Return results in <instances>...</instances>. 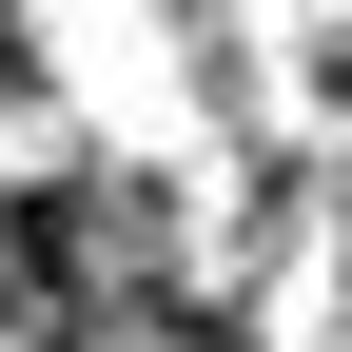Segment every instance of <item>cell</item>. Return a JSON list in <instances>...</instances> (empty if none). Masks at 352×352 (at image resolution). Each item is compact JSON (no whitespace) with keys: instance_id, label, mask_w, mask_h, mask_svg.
Wrapping results in <instances>:
<instances>
[{"instance_id":"3957f363","label":"cell","mask_w":352,"mask_h":352,"mask_svg":"<svg viewBox=\"0 0 352 352\" xmlns=\"http://www.w3.org/2000/svg\"><path fill=\"white\" fill-rule=\"evenodd\" d=\"M254 20H314V0H254Z\"/></svg>"},{"instance_id":"277c9868","label":"cell","mask_w":352,"mask_h":352,"mask_svg":"<svg viewBox=\"0 0 352 352\" xmlns=\"http://www.w3.org/2000/svg\"><path fill=\"white\" fill-rule=\"evenodd\" d=\"M20 20H39V0H0V39H20Z\"/></svg>"},{"instance_id":"7a4b0ae2","label":"cell","mask_w":352,"mask_h":352,"mask_svg":"<svg viewBox=\"0 0 352 352\" xmlns=\"http://www.w3.org/2000/svg\"><path fill=\"white\" fill-rule=\"evenodd\" d=\"M20 98H39V59H20V39H0V118H20Z\"/></svg>"},{"instance_id":"6da1fadb","label":"cell","mask_w":352,"mask_h":352,"mask_svg":"<svg viewBox=\"0 0 352 352\" xmlns=\"http://www.w3.org/2000/svg\"><path fill=\"white\" fill-rule=\"evenodd\" d=\"M294 118H314V157L352 138V20H333V0H314V20H294Z\"/></svg>"}]
</instances>
